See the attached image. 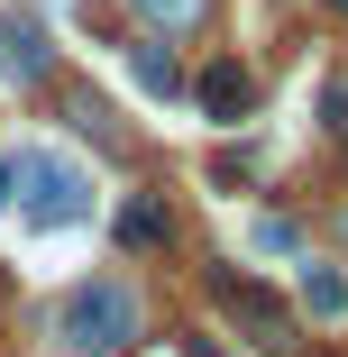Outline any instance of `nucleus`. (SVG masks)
<instances>
[{
  "label": "nucleus",
  "mask_w": 348,
  "mask_h": 357,
  "mask_svg": "<svg viewBox=\"0 0 348 357\" xmlns=\"http://www.w3.org/2000/svg\"><path fill=\"white\" fill-rule=\"evenodd\" d=\"M128 74H137V92H174V55H165V46H137Z\"/></svg>",
  "instance_id": "nucleus-7"
},
{
  "label": "nucleus",
  "mask_w": 348,
  "mask_h": 357,
  "mask_svg": "<svg viewBox=\"0 0 348 357\" xmlns=\"http://www.w3.org/2000/svg\"><path fill=\"white\" fill-rule=\"evenodd\" d=\"M220 303H229V312H248L257 330H275V321H285V303H275L266 284H248V275H220Z\"/></svg>",
  "instance_id": "nucleus-6"
},
{
  "label": "nucleus",
  "mask_w": 348,
  "mask_h": 357,
  "mask_svg": "<svg viewBox=\"0 0 348 357\" xmlns=\"http://www.w3.org/2000/svg\"><path fill=\"white\" fill-rule=\"evenodd\" d=\"M192 357H229V348H211V339H192Z\"/></svg>",
  "instance_id": "nucleus-12"
},
{
  "label": "nucleus",
  "mask_w": 348,
  "mask_h": 357,
  "mask_svg": "<svg viewBox=\"0 0 348 357\" xmlns=\"http://www.w3.org/2000/svg\"><path fill=\"white\" fill-rule=\"evenodd\" d=\"M137 19H156V28H192L202 0H137Z\"/></svg>",
  "instance_id": "nucleus-9"
},
{
  "label": "nucleus",
  "mask_w": 348,
  "mask_h": 357,
  "mask_svg": "<svg viewBox=\"0 0 348 357\" xmlns=\"http://www.w3.org/2000/svg\"><path fill=\"white\" fill-rule=\"evenodd\" d=\"M257 101V74H248V64H211V74H202V110H211V119H239Z\"/></svg>",
  "instance_id": "nucleus-4"
},
{
  "label": "nucleus",
  "mask_w": 348,
  "mask_h": 357,
  "mask_svg": "<svg viewBox=\"0 0 348 357\" xmlns=\"http://www.w3.org/2000/svg\"><path fill=\"white\" fill-rule=\"evenodd\" d=\"M330 10H339V19H348V0H330Z\"/></svg>",
  "instance_id": "nucleus-13"
},
{
  "label": "nucleus",
  "mask_w": 348,
  "mask_h": 357,
  "mask_svg": "<svg viewBox=\"0 0 348 357\" xmlns=\"http://www.w3.org/2000/svg\"><path fill=\"white\" fill-rule=\"evenodd\" d=\"M10 202L37 229H83L92 220V174L64 147H10Z\"/></svg>",
  "instance_id": "nucleus-1"
},
{
  "label": "nucleus",
  "mask_w": 348,
  "mask_h": 357,
  "mask_svg": "<svg viewBox=\"0 0 348 357\" xmlns=\"http://www.w3.org/2000/svg\"><path fill=\"white\" fill-rule=\"evenodd\" d=\"M10 64H19V83H37L55 55H46V37H37V28H10Z\"/></svg>",
  "instance_id": "nucleus-8"
},
{
  "label": "nucleus",
  "mask_w": 348,
  "mask_h": 357,
  "mask_svg": "<svg viewBox=\"0 0 348 357\" xmlns=\"http://www.w3.org/2000/svg\"><path fill=\"white\" fill-rule=\"evenodd\" d=\"M165 238H174L165 202H156V192H128V202H119V248H165Z\"/></svg>",
  "instance_id": "nucleus-3"
},
{
  "label": "nucleus",
  "mask_w": 348,
  "mask_h": 357,
  "mask_svg": "<svg viewBox=\"0 0 348 357\" xmlns=\"http://www.w3.org/2000/svg\"><path fill=\"white\" fill-rule=\"evenodd\" d=\"M0 211H10V147H0Z\"/></svg>",
  "instance_id": "nucleus-11"
},
{
  "label": "nucleus",
  "mask_w": 348,
  "mask_h": 357,
  "mask_svg": "<svg viewBox=\"0 0 348 357\" xmlns=\"http://www.w3.org/2000/svg\"><path fill=\"white\" fill-rule=\"evenodd\" d=\"M303 312H312V321H339V312H348V275H339V266H303Z\"/></svg>",
  "instance_id": "nucleus-5"
},
{
  "label": "nucleus",
  "mask_w": 348,
  "mask_h": 357,
  "mask_svg": "<svg viewBox=\"0 0 348 357\" xmlns=\"http://www.w3.org/2000/svg\"><path fill=\"white\" fill-rule=\"evenodd\" d=\"M137 330H147V312H137V294L110 284V275H101V284H74L64 312H55V339L74 348V357H128Z\"/></svg>",
  "instance_id": "nucleus-2"
},
{
  "label": "nucleus",
  "mask_w": 348,
  "mask_h": 357,
  "mask_svg": "<svg viewBox=\"0 0 348 357\" xmlns=\"http://www.w3.org/2000/svg\"><path fill=\"white\" fill-rule=\"evenodd\" d=\"M321 128H330V137H348V74L321 92Z\"/></svg>",
  "instance_id": "nucleus-10"
}]
</instances>
